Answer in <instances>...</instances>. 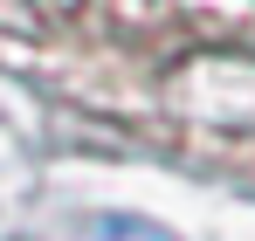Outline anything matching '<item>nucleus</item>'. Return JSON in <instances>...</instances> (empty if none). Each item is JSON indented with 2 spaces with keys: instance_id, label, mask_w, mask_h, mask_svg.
Here are the masks:
<instances>
[{
  "instance_id": "1",
  "label": "nucleus",
  "mask_w": 255,
  "mask_h": 241,
  "mask_svg": "<svg viewBox=\"0 0 255 241\" xmlns=\"http://www.w3.org/2000/svg\"><path fill=\"white\" fill-rule=\"evenodd\" d=\"M83 241H179V235L159 221H138V214H97V221H83Z\"/></svg>"
}]
</instances>
